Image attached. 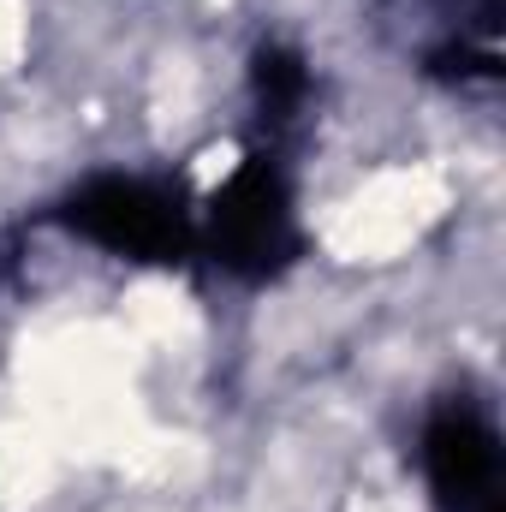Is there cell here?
<instances>
[{
  "label": "cell",
  "mask_w": 506,
  "mask_h": 512,
  "mask_svg": "<svg viewBox=\"0 0 506 512\" xmlns=\"http://www.w3.org/2000/svg\"><path fill=\"white\" fill-rule=\"evenodd\" d=\"M310 96H316V72L292 42H262L251 54V102H256V120L268 131L298 126Z\"/></svg>",
  "instance_id": "cell-4"
},
{
  "label": "cell",
  "mask_w": 506,
  "mask_h": 512,
  "mask_svg": "<svg viewBox=\"0 0 506 512\" xmlns=\"http://www.w3.org/2000/svg\"><path fill=\"white\" fill-rule=\"evenodd\" d=\"M197 256H209L221 274L268 286L304 256V221L298 191L274 149H251L227 167V179L197 209Z\"/></svg>",
  "instance_id": "cell-1"
},
{
  "label": "cell",
  "mask_w": 506,
  "mask_h": 512,
  "mask_svg": "<svg viewBox=\"0 0 506 512\" xmlns=\"http://www.w3.org/2000/svg\"><path fill=\"white\" fill-rule=\"evenodd\" d=\"M54 221L72 239L120 256V262L179 268L197 256V209L167 179H149V173H120V167L84 173L54 203Z\"/></svg>",
  "instance_id": "cell-2"
},
{
  "label": "cell",
  "mask_w": 506,
  "mask_h": 512,
  "mask_svg": "<svg viewBox=\"0 0 506 512\" xmlns=\"http://www.w3.org/2000/svg\"><path fill=\"white\" fill-rule=\"evenodd\" d=\"M417 465L435 512H501V429L477 399L453 393L423 417Z\"/></svg>",
  "instance_id": "cell-3"
}]
</instances>
